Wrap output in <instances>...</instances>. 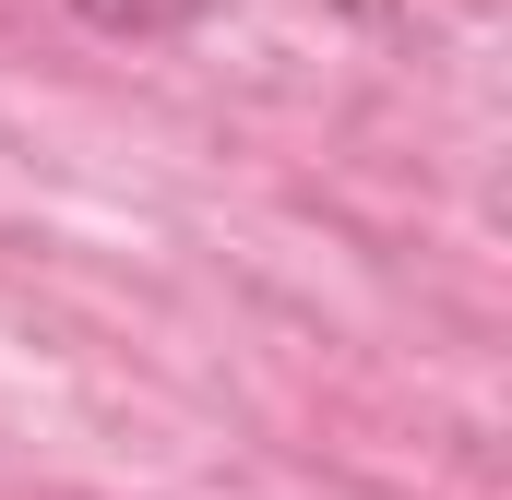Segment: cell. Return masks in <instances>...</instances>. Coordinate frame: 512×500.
<instances>
[{"label":"cell","instance_id":"6da1fadb","mask_svg":"<svg viewBox=\"0 0 512 500\" xmlns=\"http://www.w3.org/2000/svg\"><path fill=\"white\" fill-rule=\"evenodd\" d=\"M72 12H96L108 36H167V24H191L203 0H72Z\"/></svg>","mask_w":512,"mask_h":500}]
</instances>
